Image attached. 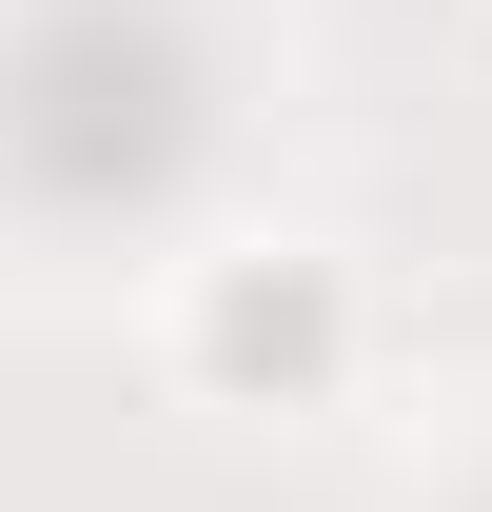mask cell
Instances as JSON below:
<instances>
[{
    "instance_id": "cell-1",
    "label": "cell",
    "mask_w": 492,
    "mask_h": 512,
    "mask_svg": "<svg viewBox=\"0 0 492 512\" xmlns=\"http://www.w3.org/2000/svg\"><path fill=\"white\" fill-rule=\"evenodd\" d=\"M178 355L217 394H335V355H355V296H335V256H217L197 276Z\"/></svg>"
}]
</instances>
